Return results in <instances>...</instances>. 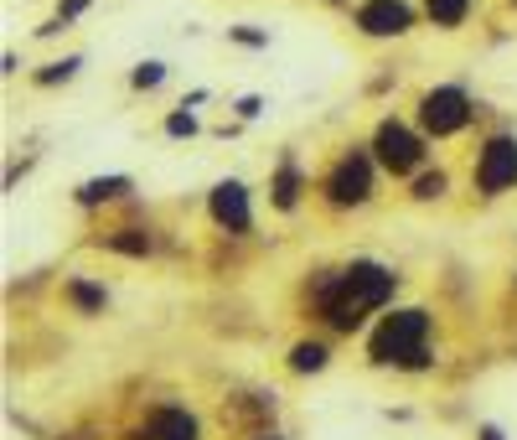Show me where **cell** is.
Returning a JSON list of instances; mask_svg holds the SVG:
<instances>
[{"label":"cell","mask_w":517,"mask_h":440,"mask_svg":"<svg viewBox=\"0 0 517 440\" xmlns=\"http://www.w3.org/2000/svg\"><path fill=\"white\" fill-rule=\"evenodd\" d=\"M388 296H393V275L383 270V264H352V270H342V275H331V280L316 285V301H321L326 321H331V327H342V332H352L357 321L368 311H378Z\"/></svg>","instance_id":"obj_1"},{"label":"cell","mask_w":517,"mask_h":440,"mask_svg":"<svg viewBox=\"0 0 517 440\" xmlns=\"http://www.w3.org/2000/svg\"><path fill=\"white\" fill-rule=\"evenodd\" d=\"M424 337H430V316H424V311H393L383 327L373 332L368 352H373V363H383V368H424V363H430Z\"/></svg>","instance_id":"obj_2"},{"label":"cell","mask_w":517,"mask_h":440,"mask_svg":"<svg viewBox=\"0 0 517 440\" xmlns=\"http://www.w3.org/2000/svg\"><path fill=\"white\" fill-rule=\"evenodd\" d=\"M419 120H424V130H430V135H455L471 120V99L461 94V88H435V94H424Z\"/></svg>","instance_id":"obj_3"},{"label":"cell","mask_w":517,"mask_h":440,"mask_svg":"<svg viewBox=\"0 0 517 440\" xmlns=\"http://www.w3.org/2000/svg\"><path fill=\"white\" fill-rule=\"evenodd\" d=\"M326 197L337 202V208H357V202H368L373 197V166H368V156H347L337 171L326 176Z\"/></svg>","instance_id":"obj_4"},{"label":"cell","mask_w":517,"mask_h":440,"mask_svg":"<svg viewBox=\"0 0 517 440\" xmlns=\"http://www.w3.org/2000/svg\"><path fill=\"white\" fill-rule=\"evenodd\" d=\"M476 182H481L486 197H497V192H507V187L517 182V140L497 135L492 145H486V151H481V166H476Z\"/></svg>","instance_id":"obj_5"},{"label":"cell","mask_w":517,"mask_h":440,"mask_svg":"<svg viewBox=\"0 0 517 440\" xmlns=\"http://www.w3.org/2000/svg\"><path fill=\"white\" fill-rule=\"evenodd\" d=\"M373 151H378V161H383L388 171H414V166H419V156H424V151H419V140H414L404 125H393V120H388V125H378Z\"/></svg>","instance_id":"obj_6"},{"label":"cell","mask_w":517,"mask_h":440,"mask_svg":"<svg viewBox=\"0 0 517 440\" xmlns=\"http://www.w3.org/2000/svg\"><path fill=\"white\" fill-rule=\"evenodd\" d=\"M357 26L368 37H404L409 32V6H404V0H368L362 16H357Z\"/></svg>","instance_id":"obj_7"},{"label":"cell","mask_w":517,"mask_h":440,"mask_svg":"<svg viewBox=\"0 0 517 440\" xmlns=\"http://www.w3.org/2000/svg\"><path fill=\"white\" fill-rule=\"evenodd\" d=\"M212 218H218L223 228L233 233H249V192H243L238 182H223V187H212Z\"/></svg>","instance_id":"obj_8"},{"label":"cell","mask_w":517,"mask_h":440,"mask_svg":"<svg viewBox=\"0 0 517 440\" xmlns=\"http://www.w3.org/2000/svg\"><path fill=\"white\" fill-rule=\"evenodd\" d=\"M135 440H197V420L187 415V409H156Z\"/></svg>","instance_id":"obj_9"},{"label":"cell","mask_w":517,"mask_h":440,"mask_svg":"<svg viewBox=\"0 0 517 440\" xmlns=\"http://www.w3.org/2000/svg\"><path fill=\"white\" fill-rule=\"evenodd\" d=\"M119 192H130V176H104V182H83V187H78V202H83V208H94V202L119 197Z\"/></svg>","instance_id":"obj_10"},{"label":"cell","mask_w":517,"mask_h":440,"mask_svg":"<svg viewBox=\"0 0 517 440\" xmlns=\"http://www.w3.org/2000/svg\"><path fill=\"white\" fill-rule=\"evenodd\" d=\"M290 368H295V373H321V368H326V347H321V342H300V347L290 352Z\"/></svg>","instance_id":"obj_11"},{"label":"cell","mask_w":517,"mask_h":440,"mask_svg":"<svg viewBox=\"0 0 517 440\" xmlns=\"http://www.w3.org/2000/svg\"><path fill=\"white\" fill-rule=\"evenodd\" d=\"M466 6L471 0H430V16H435V26H461Z\"/></svg>","instance_id":"obj_12"},{"label":"cell","mask_w":517,"mask_h":440,"mask_svg":"<svg viewBox=\"0 0 517 440\" xmlns=\"http://www.w3.org/2000/svg\"><path fill=\"white\" fill-rule=\"evenodd\" d=\"M295 192H300V176H295V166H285L275 176V208H295Z\"/></svg>","instance_id":"obj_13"},{"label":"cell","mask_w":517,"mask_h":440,"mask_svg":"<svg viewBox=\"0 0 517 440\" xmlns=\"http://www.w3.org/2000/svg\"><path fill=\"white\" fill-rule=\"evenodd\" d=\"M109 249H119V254H145L150 239H145V233H135V228H125V233H114V239H109Z\"/></svg>","instance_id":"obj_14"},{"label":"cell","mask_w":517,"mask_h":440,"mask_svg":"<svg viewBox=\"0 0 517 440\" xmlns=\"http://www.w3.org/2000/svg\"><path fill=\"white\" fill-rule=\"evenodd\" d=\"M68 290H73V301H78L83 311H104V290H94V285H83V280H73Z\"/></svg>","instance_id":"obj_15"},{"label":"cell","mask_w":517,"mask_h":440,"mask_svg":"<svg viewBox=\"0 0 517 440\" xmlns=\"http://www.w3.org/2000/svg\"><path fill=\"white\" fill-rule=\"evenodd\" d=\"M440 192H445V176H440V171H430V176H419V182H414V197H419V202H435Z\"/></svg>","instance_id":"obj_16"},{"label":"cell","mask_w":517,"mask_h":440,"mask_svg":"<svg viewBox=\"0 0 517 440\" xmlns=\"http://www.w3.org/2000/svg\"><path fill=\"white\" fill-rule=\"evenodd\" d=\"M161 78H166V68H161V63H140V68H135V88H156Z\"/></svg>","instance_id":"obj_17"},{"label":"cell","mask_w":517,"mask_h":440,"mask_svg":"<svg viewBox=\"0 0 517 440\" xmlns=\"http://www.w3.org/2000/svg\"><path fill=\"white\" fill-rule=\"evenodd\" d=\"M73 68H78V57H68V63H52V68H42L37 78H42V83H57V78H68Z\"/></svg>","instance_id":"obj_18"},{"label":"cell","mask_w":517,"mask_h":440,"mask_svg":"<svg viewBox=\"0 0 517 440\" xmlns=\"http://www.w3.org/2000/svg\"><path fill=\"white\" fill-rule=\"evenodd\" d=\"M166 130H171V135H197V120H192V114H171Z\"/></svg>","instance_id":"obj_19"},{"label":"cell","mask_w":517,"mask_h":440,"mask_svg":"<svg viewBox=\"0 0 517 440\" xmlns=\"http://www.w3.org/2000/svg\"><path fill=\"white\" fill-rule=\"evenodd\" d=\"M481 440H502V430L497 425H481Z\"/></svg>","instance_id":"obj_20"},{"label":"cell","mask_w":517,"mask_h":440,"mask_svg":"<svg viewBox=\"0 0 517 440\" xmlns=\"http://www.w3.org/2000/svg\"><path fill=\"white\" fill-rule=\"evenodd\" d=\"M264 440H280V435H264Z\"/></svg>","instance_id":"obj_21"}]
</instances>
